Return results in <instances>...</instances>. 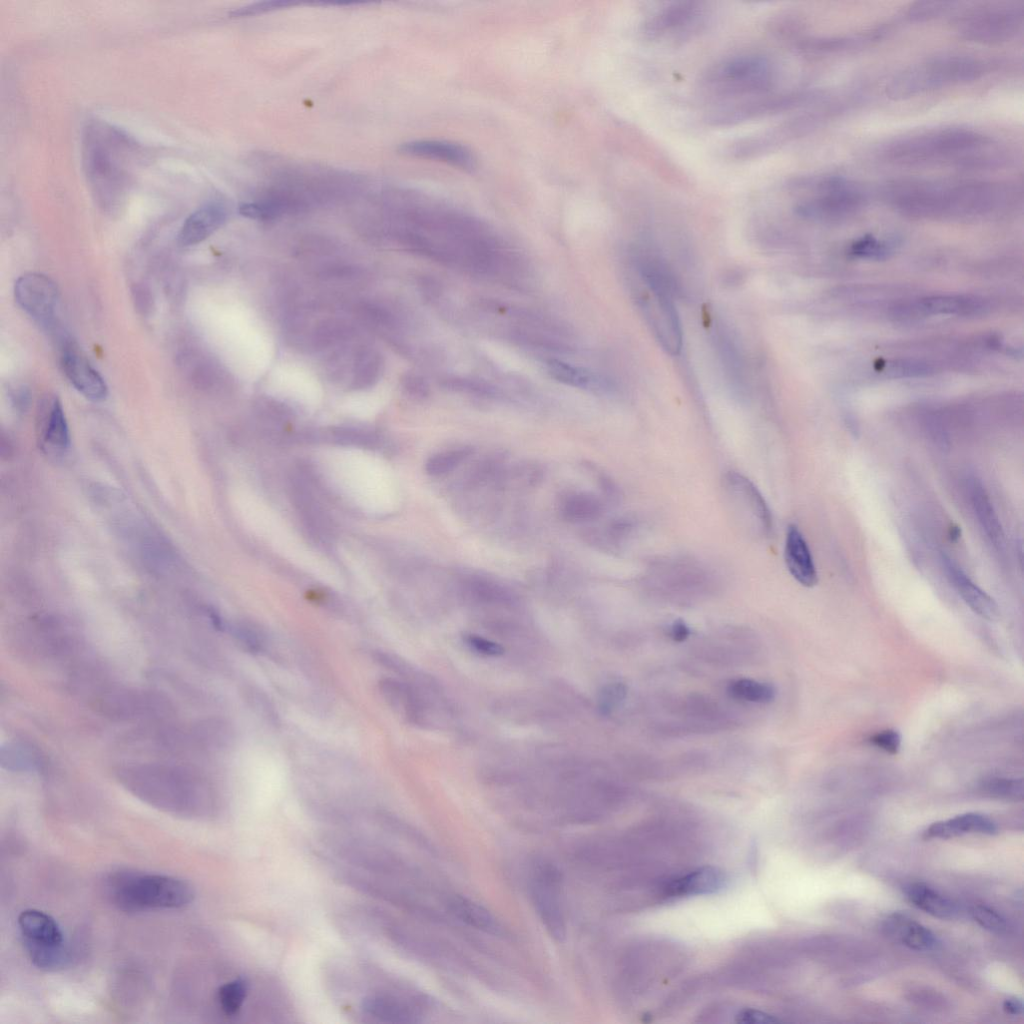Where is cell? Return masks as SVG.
Returning a JSON list of instances; mask_svg holds the SVG:
<instances>
[{
	"label": "cell",
	"instance_id": "obj_1",
	"mask_svg": "<svg viewBox=\"0 0 1024 1024\" xmlns=\"http://www.w3.org/2000/svg\"><path fill=\"white\" fill-rule=\"evenodd\" d=\"M885 202L919 219H971L1007 210L1020 198L1015 183L996 180L901 179L882 187Z\"/></svg>",
	"mask_w": 1024,
	"mask_h": 1024
},
{
	"label": "cell",
	"instance_id": "obj_2",
	"mask_svg": "<svg viewBox=\"0 0 1024 1024\" xmlns=\"http://www.w3.org/2000/svg\"><path fill=\"white\" fill-rule=\"evenodd\" d=\"M881 161L896 166L951 165L959 168H990L1005 160L986 135L960 126L916 131L883 144Z\"/></svg>",
	"mask_w": 1024,
	"mask_h": 1024
},
{
	"label": "cell",
	"instance_id": "obj_3",
	"mask_svg": "<svg viewBox=\"0 0 1024 1024\" xmlns=\"http://www.w3.org/2000/svg\"><path fill=\"white\" fill-rule=\"evenodd\" d=\"M138 143L121 129L101 120L86 123L82 137V164L89 188L99 206L120 207L141 160Z\"/></svg>",
	"mask_w": 1024,
	"mask_h": 1024
},
{
	"label": "cell",
	"instance_id": "obj_4",
	"mask_svg": "<svg viewBox=\"0 0 1024 1024\" xmlns=\"http://www.w3.org/2000/svg\"><path fill=\"white\" fill-rule=\"evenodd\" d=\"M118 782L136 797L157 807L189 812L208 806L211 787L197 772L165 763H128L115 771Z\"/></svg>",
	"mask_w": 1024,
	"mask_h": 1024
},
{
	"label": "cell",
	"instance_id": "obj_5",
	"mask_svg": "<svg viewBox=\"0 0 1024 1024\" xmlns=\"http://www.w3.org/2000/svg\"><path fill=\"white\" fill-rule=\"evenodd\" d=\"M991 71V63L969 53H944L928 57L895 74L886 94L903 100L927 92L975 82Z\"/></svg>",
	"mask_w": 1024,
	"mask_h": 1024
},
{
	"label": "cell",
	"instance_id": "obj_6",
	"mask_svg": "<svg viewBox=\"0 0 1024 1024\" xmlns=\"http://www.w3.org/2000/svg\"><path fill=\"white\" fill-rule=\"evenodd\" d=\"M775 63L766 55L743 52L711 64L700 76L701 94L722 103L771 92L777 81Z\"/></svg>",
	"mask_w": 1024,
	"mask_h": 1024
},
{
	"label": "cell",
	"instance_id": "obj_7",
	"mask_svg": "<svg viewBox=\"0 0 1024 1024\" xmlns=\"http://www.w3.org/2000/svg\"><path fill=\"white\" fill-rule=\"evenodd\" d=\"M105 888L111 902L125 912L182 908L194 898L191 885L180 878L134 870L111 873Z\"/></svg>",
	"mask_w": 1024,
	"mask_h": 1024
},
{
	"label": "cell",
	"instance_id": "obj_8",
	"mask_svg": "<svg viewBox=\"0 0 1024 1024\" xmlns=\"http://www.w3.org/2000/svg\"><path fill=\"white\" fill-rule=\"evenodd\" d=\"M790 188L805 189L810 195L801 199L795 212L802 218L817 222H836L854 216L866 204L861 188L836 176L799 178Z\"/></svg>",
	"mask_w": 1024,
	"mask_h": 1024
},
{
	"label": "cell",
	"instance_id": "obj_9",
	"mask_svg": "<svg viewBox=\"0 0 1024 1024\" xmlns=\"http://www.w3.org/2000/svg\"><path fill=\"white\" fill-rule=\"evenodd\" d=\"M1024 24V5L1020 1H997L965 10L956 20L960 37L982 44H995L1015 38Z\"/></svg>",
	"mask_w": 1024,
	"mask_h": 1024
},
{
	"label": "cell",
	"instance_id": "obj_10",
	"mask_svg": "<svg viewBox=\"0 0 1024 1024\" xmlns=\"http://www.w3.org/2000/svg\"><path fill=\"white\" fill-rule=\"evenodd\" d=\"M17 923L24 947L36 968L57 971L68 965L70 951L60 926L52 916L40 910L26 909L19 914Z\"/></svg>",
	"mask_w": 1024,
	"mask_h": 1024
},
{
	"label": "cell",
	"instance_id": "obj_11",
	"mask_svg": "<svg viewBox=\"0 0 1024 1024\" xmlns=\"http://www.w3.org/2000/svg\"><path fill=\"white\" fill-rule=\"evenodd\" d=\"M821 95L817 91L768 92L719 104L704 118L711 127H729L810 105Z\"/></svg>",
	"mask_w": 1024,
	"mask_h": 1024
},
{
	"label": "cell",
	"instance_id": "obj_12",
	"mask_svg": "<svg viewBox=\"0 0 1024 1024\" xmlns=\"http://www.w3.org/2000/svg\"><path fill=\"white\" fill-rule=\"evenodd\" d=\"M823 117L822 111H805L770 128L732 141L724 147L723 157L731 161H746L769 155L809 134L818 127Z\"/></svg>",
	"mask_w": 1024,
	"mask_h": 1024
},
{
	"label": "cell",
	"instance_id": "obj_13",
	"mask_svg": "<svg viewBox=\"0 0 1024 1024\" xmlns=\"http://www.w3.org/2000/svg\"><path fill=\"white\" fill-rule=\"evenodd\" d=\"M632 294L663 349L678 355L682 348V329L671 293L660 289L632 271Z\"/></svg>",
	"mask_w": 1024,
	"mask_h": 1024
},
{
	"label": "cell",
	"instance_id": "obj_14",
	"mask_svg": "<svg viewBox=\"0 0 1024 1024\" xmlns=\"http://www.w3.org/2000/svg\"><path fill=\"white\" fill-rule=\"evenodd\" d=\"M708 15V9L702 2H668L644 18L640 33L649 41L683 42L704 29Z\"/></svg>",
	"mask_w": 1024,
	"mask_h": 1024
},
{
	"label": "cell",
	"instance_id": "obj_15",
	"mask_svg": "<svg viewBox=\"0 0 1024 1024\" xmlns=\"http://www.w3.org/2000/svg\"><path fill=\"white\" fill-rule=\"evenodd\" d=\"M95 703L101 714L116 721L160 720L173 713L168 697L151 689L112 687L101 692Z\"/></svg>",
	"mask_w": 1024,
	"mask_h": 1024
},
{
	"label": "cell",
	"instance_id": "obj_16",
	"mask_svg": "<svg viewBox=\"0 0 1024 1024\" xmlns=\"http://www.w3.org/2000/svg\"><path fill=\"white\" fill-rule=\"evenodd\" d=\"M530 895L535 911L549 935L557 941L566 936L562 875L546 860L536 861L530 875Z\"/></svg>",
	"mask_w": 1024,
	"mask_h": 1024
},
{
	"label": "cell",
	"instance_id": "obj_17",
	"mask_svg": "<svg viewBox=\"0 0 1024 1024\" xmlns=\"http://www.w3.org/2000/svg\"><path fill=\"white\" fill-rule=\"evenodd\" d=\"M723 488L730 512L740 528L755 538L768 537L772 517L757 487L745 476L731 471L724 476Z\"/></svg>",
	"mask_w": 1024,
	"mask_h": 1024
},
{
	"label": "cell",
	"instance_id": "obj_18",
	"mask_svg": "<svg viewBox=\"0 0 1024 1024\" xmlns=\"http://www.w3.org/2000/svg\"><path fill=\"white\" fill-rule=\"evenodd\" d=\"M990 299L975 294H938L904 300L890 308L897 321H915L930 316L975 317L992 310Z\"/></svg>",
	"mask_w": 1024,
	"mask_h": 1024
},
{
	"label": "cell",
	"instance_id": "obj_19",
	"mask_svg": "<svg viewBox=\"0 0 1024 1024\" xmlns=\"http://www.w3.org/2000/svg\"><path fill=\"white\" fill-rule=\"evenodd\" d=\"M17 304L39 324L52 325L58 303V288L48 276L29 272L20 276L14 285Z\"/></svg>",
	"mask_w": 1024,
	"mask_h": 1024
},
{
	"label": "cell",
	"instance_id": "obj_20",
	"mask_svg": "<svg viewBox=\"0 0 1024 1024\" xmlns=\"http://www.w3.org/2000/svg\"><path fill=\"white\" fill-rule=\"evenodd\" d=\"M61 367L69 382L84 397L102 401L108 395V387L100 373L70 341L62 342Z\"/></svg>",
	"mask_w": 1024,
	"mask_h": 1024
},
{
	"label": "cell",
	"instance_id": "obj_21",
	"mask_svg": "<svg viewBox=\"0 0 1024 1024\" xmlns=\"http://www.w3.org/2000/svg\"><path fill=\"white\" fill-rule=\"evenodd\" d=\"M38 433L41 448L46 454L64 456L70 448V433L65 413L57 397H48L40 404Z\"/></svg>",
	"mask_w": 1024,
	"mask_h": 1024
},
{
	"label": "cell",
	"instance_id": "obj_22",
	"mask_svg": "<svg viewBox=\"0 0 1024 1024\" xmlns=\"http://www.w3.org/2000/svg\"><path fill=\"white\" fill-rule=\"evenodd\" d=\"M403 155L440 161L464 171H473L477 165L474 153L468 147L446 140H414L400 145Z\"/></svg>",
	"mask_w": 1024,
	"mask_h": 1024
},
{
	"label": "cell",
	"instance_id": "obj_23",
	"mask_svg": "<svg viewBox=\"0 0 1024 1024\" xmlns=\"http://www.w3.org/2000/svg\"><path fill=\"white\" fill-rule=\"evenodd\" d=\"M378 690L385 702L398 714L414 724H422L426 717V705L421 689L397 678H383Z\"/></svg>",
	"mask_w": 1024,
	"mask_h": 1024
},
{
	"label": "cell",
	"instance_id": "obj_24",
	"mask_svg": "<svg viewBox=\"0 0 1024 1024\" xmlns=\"http://www.w3.org/2000/svg\"><path fill=\"white\" fill-rule=\"evenodd\" d=\"M727 883L724 872L716 867H702L667 883L662 890L664 898H680L712 894Z\"/></svg>",
	"mask_w": 1024,
	"mask_h": 1024
},
{
	"label": "cell",
	"instance_id": "obj_25",
	"mask_svg": "<svg viewBox=\"0 0 1024 1024\" xmlns=\"http://www.w3.org/2000/svg\"><path fill=\"white\" fill-rule=\"evenodd\" d=\"M882 932L890 940L917 951H931L939 945L927 927L901 913L887 916L882 922Z\"/></svg>",
	"mask_w": 1024,
	"mask_h": 1024
},
{
	"label": "cell",
	"instance_id": "obj_26",
	"mask_svg": "<svg viewBox=\"0 0 1024 1024\" xmlns=\"http://www.w3.org/2000/svg\"><path fill=\"white\" fill-rule=\"evenodd\" d=\"M226 207L219 202L207 203L184 221L177 237L180 246L198 244L215 232L226 220Z\"/></svg>",
	"mask_w": 1024,
	"mask_h": 1024
},
{
	"label": "cell",
	"instance_id": "obj_27",
	"mask_svg": "<svg viewBox=\"0 0 1024 1024\" xmlns=\"http://www.w3.org/2000/svg\"><path fill=\"white\" fill-rule=\"evenodd\" d=\"M943 563L947 577L963 601L979 616L987 620L997 619L999 608L995 600L975 584L950 558L945 556Z\"/></svg>",
	"mask_w": 1024,
	"mask_h": 1024
},
{
	"label": "cell",
	"instance_id": "obj_28",
	"mask_svg": "<svg viewBox=\"0 0 1024 1024\" xmlns=\"http://www.w3.org/2000/svg\"><path fill=\"white\" fill-rule=\"evenodd\" d=\"M784 555L787 569L798 583L805 587L817 583V570L809 546L795 525L788 527Z\"/></svg>",
	"mask_w": 1024,
	"mask_h": 1024
},
{
	"label": "cell",
	"instance_id": "obj_29",
	"mask_svg": "<svg viewBox=\"0 0 1024 1024\" xmlns=\"http://www.w3.org/2000/svg\"><path fill=\"white\" fill-rule=\"evenodd\" d=\"M996 824L985 815L965 813L946 821L931 824L923 833L925 839H949L965 833L992 835L996 833Z\"/></svg>",
	"mask_w": 1024,
	"mask_h": 1024
},
{
	"label": "cell",
	"instance_id": "obj_30",
	"mask_svg": "<svg viewBox=\"0 0 1024 1024\" xmlns=\"http://www.w3.org/2000/svg\"><path fill=\"white\" fill-rule=\"evenodd\" d=\"M448 911L466 925L483 932L499 935L502 927L497 919L482 905L461 895L450 897L446 903Z\"/></svg>",
	"mask_w": 1024,
	"mask_h": 1024
},
{
	"label": "cell",
	"instance_id": "obj_31",
	"mask_svg": "<svg viewBox=\"0 0 1024 1024\" xmlns=\"http://www.w3.org/2000/svg\"><path fill=\"white\" fill-rule=\"evenodd\" d=\"M971 500L977 521L990 542L998 549L1004 548V533L992 502L983 486L976 480L971 483Z\"/></svg>",
	"mask_w": 1024,
	"mask_h": 1024
},
{
	"label": "cell",
	"instance_id": "obj_32",
	"mask_svg": "<svg viewBox=\"0 0 1024 1024\" xmlns=\"http://www.w3.org/2000/svg\"><path fill=\"white\" fill-rule=\"evenodd\" d=\"M905 893L914 906L934 917L951 919L957 914V907L950 899L923 883L908 885Z\"/></svg>",
	"mask_w": 1024,
	"mask_h": 1024
},
{
	"label": "cell",
	"instance_id": "obj_33",
	"mask_svg": "<svg viewBox=\"0 0 1024 1024\" xmlns=\"http://www.w3.org/2000/svg\"><path fill=\"white\" fill-rule=\"evenodd\" d=\"M1 766L12 772H37L44 765L39 750L32 744L23 741H12L0 749Z\"/></svg>",
	"mask_w": 1024,
	"mask_h": 1024
},
{
	"label": "cell",
	"instance_id": "obj_34",
	"mask_svg": "<svg viewBox=\"0 0 1024 1024\" xmlns=\"http://www.w3.org/2000/svg\"><path fill=\"white\" fill-rule=\"evenodd\" d=\"M546 368L550 376L566 385L583 389H601L606 387L607 382L579 366L563 362L558 359H549Z\"/></svg>",
	"mask_w": 1024,
	"mask_h": 1024
},
{
	"label": "cell",
	"instance_id": "obj_35",
	"mask_svg": "<svg viewBox=\"0 0 1024 1024\" xmlns=\"http://www.w3.org/2000/svg\"><path fill=\"white\" fill-rule=\"evenodd\" d=\"M876 372L889 378H915L933 375L937 366L916 358L879 359L874 364Z\"/></svg>",
	"mask_w": 1024,
	"mask_h": 1024
},
{
	"label": "cell",
	"instance_id": "obj_36",
	"mask_svg": "<svg viewBox=\"0 0 1024 1024\" xmlns=\"http://www.w3.org/2000/svg\"><path fill=\"white\" fill-rule=\"evenodd\" d=\"M601 511L600 501L594 495L583 492L569 494L561 505L563 517L576 523L594 520Z\"/></svg>",
	"mask_w": 1024,
	"mask_h": 1024
},
{
	"label": "cell",
	"instance_id": "obj_37",
	"mask_svg": "<svg viewBox=\"0 0 1024 1024\" xmlns=\"http://www.w3.org/2000/svg\"><path fill=\"white\" fill-rule=\"evenodd\" d=\"M727 692L734 699L754 703H769L776 696L773 685L747 678L731 681Z\"/></svg>",
	"mask_w": 1024,
	"mask_h": 1024
},
{
	"label": "cell",
	"instance_id": "obj_38",
	"mask_svg": "<svg viewBox=\"0 0 1024 1024\" xmlns=\"http://www.w3.org/2000/svg\"><path fill=\"white\" fill-rule=\"evenodd\" d=\"M196 735L206 748L218 750L227 748L234 739L232 726L222 719H210L200 723Z\"/></svg>",
	"mask_w": 1024,
	"mask_h": 1024
},
{
	"label": "cell",
	"instance_id": "obj_39",
	"mask_svg": "<svg viewBox=\"0 0 1024 1024\" xmlns=\"http://www.w3.org/2000/svg\"><path fill=\"white\" fill-rule=\"evenodd\" d=\"M472 453L467 446L446 449L433 454L425 463V470L431 476H442L457 468Z\"/></svg>",
	"mask_w": 1024,
	"mask_h": 1024
},
{
	"label": "cell",
	"instance_id": "obj_40",
	"mask_svg": "<svg viewBox=\"0 0 1024 1024\" xmlns=\"http://www.w3.org/2000/svg\"><path fill=\"white\" fill-rule=\"evenodd\" d=\"M231 634L243 650L252 654L261 653L268 645L265 632L259 626L251 622L243 621L235 623L231 627Z\"/></svg>",
	"mask_w": 1024,
	"mask_h": 1024
},
{
	"label": "cell",
	"instance_id": "obj_41",
	"mask_svg": "<svg viewBox=\"0 0 1024 1024\" xmlns=\"http://www.w3.org/2000/svg\"><path fill=\"white\" fill-rule=\"evenodd\" d=\"M364 1007L370 1014L386 1021L410 1022L414 1017L409 1008L386 997L370 998L365 1001Z\"/></svg>",
	"mask_w": 1024,
	"mask_h": 1024
},
{
	"label": "cell",
	"instance_id": "obj_42",
	"mask_svg": "<svg viewBox=\"0 0 1024 1024\" xmlns=\"http://www.w3.org/2000/svg\"><path fill=\"white\" fill-rule=\"evenodd\" d=\"M981 791L992 798L1021 801L1024 796L1023 780L1016 778H990L980 785Z\"/></svg>",
	"mask_w": 1024,
	"mask_h": 1024
},
{
	"label": "cell",
	"instance_id": "obj_43",
	"mask_svg": "<svg viewBox=\"0 0 1024 1024\" xmlns=\"http://www.w3.org/2000/svg\"><path fill=\"white\" fill-rule=\"evenodd\" d=\"M248 993V984L243 979H235L223 984L217 993L221 1010L227 1016H233L241 1009Z\"/></svg>",
	"mask_w": 1024,
	"mask_h": 1024
},
{
	"label": "cell",
	"instance_id": "obj_44",
	"mask_svg": "<svg viewBox=\"0 0 1024 1024\" xmlns=\"http://www.w3.org/2000/svg\"><path fill=\"white\" fill-rule=\"evenodd\" d=\"M849 252L856 258L884 260L891 255L892 246L889 242L880 241L873 236L866 235L853 242Z\"/></svg>",
	"mask_w": 1024,
	"mask_h": 1024
},
{
	"label": "cell",
	"instance_id": "obj_45",
	"mask_svg": "<svg viewBox=\"0 0 1024 1024\" xmlns=\"http://www.w3.org/2000/svg\"><path fill=\"white\" fill-rule=\"evenodd\" d=\"M245 699L253 712L271 725L279 724V714L265 692L254 686L245 689Z\"/></svg>",
	"mask_w": 1024,
	"mask_h": 1024
},
{
	"label": "cell",
	"instance_id": "obj_46",
	"mask_svg": "<svg viewBox=\"0 0 1024 1024\" xmlns=\"http://www.w3.org/2000/svg\"><path fill=\"white\" fill-rule=\"evenodd\" d=\"M971 915L982 928L992 933L1000 935L1008 930L1006 919L990 907L975 905L971 909Z\"/></svg>",
	"mask_w": 1024,
	"mask_h": 1024
},
{
	"label": "cell",
	"instance_id": "obj_47",
	"mask_svg": "<svg viewBox=\"0 0 1024 1024\" xmlns=\"http://www.w3.org/2000/svg\"><path fill=\"white\" fill-rule=\"evenodd\" d=\"M956 2H920L913 5L908 11V17L913 21H926L935 19L947 14L956 8Z\"/></svg>",
	"mask_w": 1024,
	"mask_h": 1024
},
{
	"label": "cell",
	"instance_id": "obj_48",
	"mask_svg": "<svg viewBox=\"0 0 1024 1024\" xmlns=\"http://www.w3.org/2000/svg\"><path fill=\"white\" fill-rule=\"evenodd\" d=\"M626 696L624 684L609 683L602 688L598 697V708L601 714H610Z\"/></svg>",
	"mask_w": 1024,
	"mask_h": 1024
},
{
	"label": "cell",
	"instance_id": "obj_49",
	"mask_svg": "<svg viewBox=\"0 0 1024 1024\" xmlns=\"http://www.w3.org/2000/svg\"><path fill=\"white\" fill-rule=\"evenodd\" d=\"M297 4L298 3L290 2V1H278V0L277 1L276 0L263 1V2H257V3H253V4H249V5L237 8V9L231 11L230 15L232 17H249V16L264 14V13H267V12H271V11H275V10H279V9H283V8H287V7H291V6H295Z\"/></svg>",
	"mask_w": 1024,
	"mask_h": 1024
},
{
	"label": "cell",
	"instance_id": "obj_50",
	"mask_svg": "<svg viewBox=\"0 0 1024 1024\" xmlns=\"http://www.w3.org/2000/svg\"><path fill=\"white\" fill-rule=\"evenodd\" d=\"M334 441L343 445H354L362 447H374L377 438L371 433L351 429H338L333 432Z\"/></svg>",
	"mask_w": 1024,
	"mask_h": 1024
},
{
	"label": "cell",
	"instance_id": "obj_51",
	"mask_svg": "<svg viewBox=\"0 0 1024 1024\" xmlns=\"http://www.w3.org/2000/svg\"><path fill=\"white\" fill-rule=\"evenodd\" d=\"M463 640L473 651L484 656L497 657L504 653L499 643L476 634H465Z\"/></svg>",
	"mask_w": 1024,
	"mask_h": 1024
},
{
	"label": "cell",
	"instance_id": "obj_52",
	"mask_svg": "<svg viewBox=\"0 0 1024 1024\" xmlns=\"http://www.w3.org/2000/svg\"><path fill=\"white\" fill-rule=\"evenodd\" d=\"M870 742L889 754H897L901 745V736L897 731L888 729L874 734L870 738Z\"/></svg>",
	"mask_w": 1024,
	"mask_h": 1024
},
{
	"label": "cell",
	"instance_id": "obj_53",
	"mask_svg": "<svg viewBox=\"0 0 1024 1024\" xmlns=\"http://www.w3.org/2000/svg\"><path fill=\"white\" fill-rule=\"evenodd\" d=\"M737 1022L739 1023H771L776 1022V1019L764 1012L755 1009H744L738 1013Z\"/></svg>",
	"mask_w": 1024,
	"mask_h": 1024
},
{
	"label": "cell",
	"instance_id": "obj_54",
	"mask_svg": "<svg viewBox=\"0 0 1024 1024\" xmlns=\"http://www.w3.org/2000/svg\"><path fill=\"white\" fill-rule=\"evenodd\" d=\"M690 630L682 620H675L670 627V637L676 642H682L688 638Z\"/></svg>",
	"mask_w": 1024,
	"mask_h": 1024
},
{
	"label": "cell",
	"instance_id": "obj_55",
	"mask_svg": "<svg viewBox=\"0 0 1024 1024\" xmlns=\"http://www.w3.org/2000/svg\"><path fill=\"white\" fill-rule=\"evenodd\" d=\"M1003 1009L1009 1014L1020 1015L1023 1011V1003L1020 999L1012 997L1005 1000Z\"/></svg>",
	"mask_w": 1024,
	"mask_h": 1024
},
{
	"label": "cell",
	"instance_id": "obj_56",
	"mask_svg": "<svg viewBox=\"0 0 1024 1024\" xmlns=\"http://www.w3.org/2000/svg\"><path fill=\"white\" fill-rule=\"evenodd\" d=\"M14 400L18 407L24 408L29 402L28 391L24 388L19 389L14 395Z\"/></svg>",
	"mask_w": 1024,
	"mask_h": 1024
}]
</instances>
